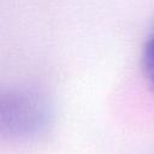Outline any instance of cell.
<instances>
[{
    "label": "cell",
    "mask_w": 154,
    "mask_h": 154,
    "mask_svg": "<svg viewBox=\"0 0 154 154\" xmlns=\"http://www.w3.org/2000/svg\"><path fill=\"white\" fill-rule=\"evenodd\" d=\"M141 65L144 76L154 87V35L150 36L143 46L141 54Z\"/></svg>",
    "instance_id": "obj_2"
},
{
    "label": "cell",
    "mask_w": 154,
    "mask_h": 154,
    "mask_svg": "<svg viewBox=\"0 0 154 154\" xmlns=\"http://www.w3.org/2000/svg\"><path fill=\"white\" fill-rule=\"evenodd\" d=\"M54 123L52 100L34 88H13L0 96V135L10 142H30L45 136Z\"/></svg>",
    "instance_id": "obj_1"
}]
</instances>
